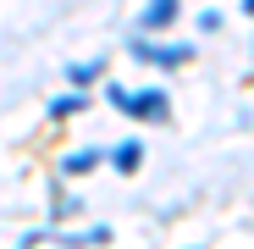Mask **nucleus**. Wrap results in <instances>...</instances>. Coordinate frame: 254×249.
I'll return each mask as SVG.
<instances>
[{
  "mask_svg": "<svg viewBox=\"0 0 254 249\" xmlns=\"http://www.w3.org/2000/svg\"><path fill=\"white\" fill-rule=\"evenodd\" d=\"M172 17H177V0H155V6L144 11V28H166Z\"/></svg>",
  "mask_w": 254,
  "mask_h": 249,
  "instance_id": "nucleus-3",
  "label": "nucleus"
},
{
  "mask_svg": "<svg viewBox=\"0 0 254 249\" xmlns=\"http://www.w3.org/2000/svg\"><path fill=\"white\" fill-rule=\"evenodd\" d=\"M111 105L133 111V116H166V100H160V94H127V89H111Z\"/></svg>",
  "mask_w": 254,
  "mask_h": 249,
  "instance_id": "nucleus-1",
  "label": "nucleus"
},
{
  "mask_svg": "<svg viewBox=\"0 0 254 249\" xmlns=\"http://www.w3.org/2000/svg\"><path fill=\"white\" fill-rule=\"evenodd\" d=\"M89 166H100V150H77V155L66 161V172H89Z\"/></svg>",
  "mask_w": 254,
  "mask_h": 249,
  "instance_id": "nucleus-4",
  "label": "nucleus"
},
{
  "mask_svg": "<svg viewBox=\"0 0 254 249\" xmlns=\"http://www.w3.org/2000/svg\"><path fill=\"white\" fill-rule=\"evenodd\" d=\"M133 56H138V61H155V67H183V61H188V45H177V50H155V45H133Z\"/></svg>",
  "mask_w": 254,
  "mask_h": 249,
  "instance_id": "nucleus-2",
  "label": "nucleus"
},
{
  "mask_svg": "<svg viewBox=\"0 0 254 249\" xmlns=\"http://www.w3.org/2000/svg\"><path fill=\"white\" fill-rule=\"evenodd\" d=\"M116 166H122V172H133V166H138V144H122V150H116Z\"/></svg>",
  "mask_w": 254,
  "mask_h": 249,
  "instance_id": "nucleus-5",
  "label": "nucleus"
}]
</instances>
